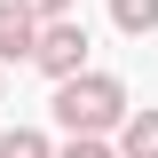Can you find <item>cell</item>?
<instances>
[{"label": "cell", "instance_id": "cell-1", "mask_svg": "<svg viewBox=\"0 0 158 158\" xmlns=\"http://www.w3.org/2000/svg\"><path fill=\"white\" fill-rule=\"evenodd\" d=\"M118 111H127V87H118L111 71H71V79H56V118L71 127V135H103V127H118Z\"/></svg>", "mask_w": 158, "mask_h": 158}, {"label": "cell", "instance_id": "cell-2", "mask_svg": "<svg viewBox=\"0 0 158 158\" xmlns=\"http://www.w3.org/2000/svg\"><path fill=\"white\" fill-rule=\"evenodd\" d=\"M32 63H40L48 79H71V71H87V24H79V16L40 24V48H32Z\"/></svg>", "mask_w": 158, "mask_h": 158}, {"label": "cell", "instance_id": "cell-3", "mask_svg": "<svg viewBox=\"0 0 158 158\" xmlns=\"http://www.w3.org/2000/svg\"><path fill=\"white\" fill-rule=\"evenodd\" d=\"M40 48V16H24L16 0H0V63H24Z\"/></svg>", "mask_w": 158, "mask_h": 158}, {"label": "cell", "instance_id": "cell-4", "mask_svg": "<svg viewBox=\"0 0 158 158\" xmlns=\"http://www.w3.org/2000/svg\"><path fill=\"white\" fill-rule=\"evenodd\" d=\"M118 158H158V111H135L127 135H118Z\"/></svg>", "mask_w": 158, "mask_h": 158}, {"label": "cell", "instance_id": "cell-5", "mask_svg": "<svg viewBox=\"0 0 158 158\" xmlns=\"http://www.w3.org/2000/svg\"><path fill=\"white\" fill-rule=\"evenodd\" d=\"M111 24L127 40H142V32H158V0H111Z\"/></svg>", "mask_w": 158, "mask_h": 158}, {"label": "cell", "instance_id": "cell-6", "mask_svg": "<svg viewBox=\"0 0 158 158\" xmlns=\"http://www.w3.org/2000/svg\"><path fill=\"white\" fill-rule=\"evenodd\" d=\"M0 158H56V150H48V135H32V127H8V135H0Z\"/></svg>", "mask_w": 158, "mask_h": 158}, {"label": "cell", "instance_id": "cell-7", "mask_svg": "<svg viewBox=\"0 0 158 158\" xmlns=\"http://www.w3.org/2000/svg\"><path fill=\"white\" fill-rule=\"evenodd\" d=\"M63 158H111V142H103V135H71V142H63Z\"/></svg>", "mask_w": 158, "mask_h": 158}, {"label": "cell", "instance_id": "cell-8", "mask_svg": "<svg viewBox=\"0 0 158 158\" xmlns=\"http://www.w3.org/2000/svg\"><path fill=\"white\" fill-rule=\"evenodd\" d=\"M24 16H40V24H56V16H71V0H16Z\"/></svg>", "mask_w": 158, "mask_h": 158}]
</instances>
